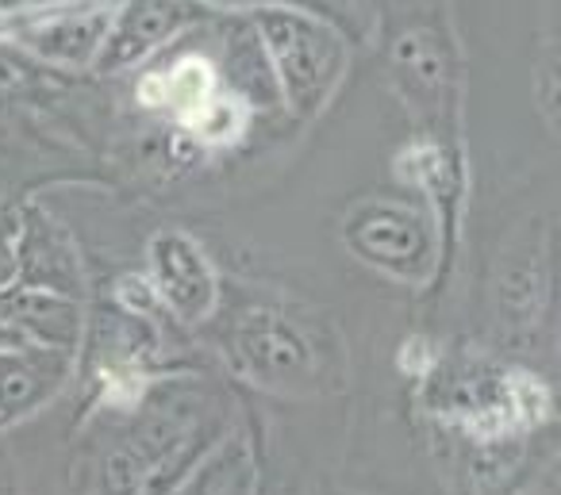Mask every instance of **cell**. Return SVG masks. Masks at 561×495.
<instances>
[{
  "label": "cell",
  "instance_id": "603a6c76",
  "mask_svg": "<svg viewBox=\"0 0 561 495\" xmlns=\"http://www.w3.org/2000/svg\"><path fill=\"white\" fill-rule=\"evenodd\" d=\"M558 338H561V326H558Z\"/></svg>",
  "mask_w": 561,
  "mask_h": 495
},
{
  "label": "cell",
  "instance_id": "4fadbf2b",
  "mask_svg": "<svg viewBox=\"0 0 561 495\" xmlns=\"http://www.w3.org/2000/svg\"><path fill=\"white\" fill-rule=\"evenodd\" d=\"M73 372H78L73 354L39 346L0 349V430H12L55 403Z\"/></svg>",
  "mask_w": 561,
  "mask_h": 495
},
{
  "label": "cell",
  "instance_id": "7c38bea8",
  "mask_svg": "<svg viewBox=\"0 0 561 495\" xmlns=\"http://www.w3.org/2000/svg\"><path fill=\"white\" fill-rule=\"evenodd\" d=\"M219 93H224V81H219L208 47L185 39L165 55H158L150 66H142L139 78H135V104L142 112L170 119V127L193 116L196 108H204Z\"/></svg>",
  "mask_w": 561,
  "mask_h": 495
},
{
  "label": "cell",
  "instance_id": "ba28073f",
  "mask_svg": "<svg viewBox=\"0 0 561 495\" xmlns=\"http://www.w3.org/2000/svg\"><path fill=\"white\" fill-rule=\"evenodd\" d=\"M119 4L124 0H47L35 9L0 12V39L55 70H96Z\"/></svg>",
  "mask_w": 561,
  "mask_h": 495
},
{
  "label": "cell",
  "instance_id": "44dd1931",
  "mask_svg": "<svg viewBox=\"0 0 561 495\" xmlns=\"http://www.w3.org/2000/svg\"><path fill=\"white\" fill-rule=\"evenodd\" d=\"M32 58H24L20 50H0V104L9 96H20L27 85H32Z\"/></svg>",
  "mask_w": 561,
  "mask_h": 495
},
{
  "label": "cell",
  "instance_id": "d6986e66",
  "mask_svg": "<svg viewBox=\"0 0 561 495\" xmlns=\"http://www.w3.org/2000/svg\"><path fill=\"white\" fill-rule=\"evenodd\" d=\"M201 4H208L216 16H227V12L247 16V12H254V9H305V12H316V16L331 20L335 27H343L346 39L358 32V24H354V9H358V4H351V0H201Z\"/></svg>",
  "mask_w": 561,
  "mask_h": 495
},
{
  "label": "cell",
  "instance_id": "ac0fdd59",
  "mask_svg": "<svg viewBox=\"0 0 561 495\" xmlns=\"http://www.w3.org/2000/svg\"><path fill=\"white\" fill-rule=\"evenodd\" d=\"M530 93H535V108L542 124L561 135V32L538 47L535 70H530Z\"/></svg>",
  "mask_w": 561,
  "mask_h": 495
},
{
  "label": "cell",
  "instance_id": "5bb4252c",
  "mask_svg": "<svg viewBox=\"0 0 561 495\" xmlns=\"http://www.w3.org/2000/svg\"><path fill=\"white\" fill-rule=\"evenodd\" d=\"M211 43L208 55L219 70V81H224L227 93H234L250 112H273L280 108L277 96V81H273V70L265 62L262 39H257L250 16H239V12H227V16H216L208 24Z\"/></svg>",
  "mask_w": 561,
  "mask_h": 495
},
{
  "label": "cell",
  "instance_id": "9c48e42d",
  "mask_svg": "<svg viewBox=\"0 0 561 495\" xmlns=\"http://www.w3.org/2000/svg\"><path fill=\"white\" fill-rule=\"evenodd\" d=\"M400 185L435 216L443 234V277L450 273L461 242V219L469 200V158L461 135H408L392 158Z\"/></svg>",
  "mask_w": 561,
  "mask_h": 495
},
{
  "label": "cell",
  "instance_id": "2e32d148",
  "mask_svg": "<svg viewBox=\"0 0 561 495\" xmlns=\"http://www.w3.org/2000/svg\"><path fill=\"white\" fill-rule=\"evenodd\" d=\"M0 323H9L27 346L58 349V354H81L89 311L73 296L43 292V288H9L0 296Z\"/></svg>",
  "mask_w": 561,
  "mask_h": 495
},
{
  "label": "cell",
  "instance_id": "8992f818",
  "mask_svg": "<svg viewBox=\"0 0 561 495\" xmlns=\"http://www.w3.org/2000/svg\"><path fill=\"white\" fill-rule=\"evenodd\" d=\"M346 254L377 277L404 288L443 285V234L438 223L412 196H366L343 211L339 223Z\"/></svg>",
  "mask_w": 561,
  "mask_h": 495
},
{
  "label": "cell",
  "instance_id": "6da1fadb",
  "mask_svg": "<svg viewBox=\"0 0 561 495\" xmlns=\"http://www.w3.org/2000/svg\"><path fill=\"white\" fill-rule=\"evenodd\" d=\"M231 426L216 388L188 372H165L96 457L93 495H173Z\"/></svg>",
  "mask_w": 561,
  "mask_h": 495
},
{
  "label": "cell",
  "instance_id": "30bf717a",
  "mask_svg": "<svg viewBox=\"0 0 561 495\" xmlns=\"http://www.w3.org/2000/svg\"><path fill=\"white\" fill-rule=\"evenodd\" d=\"M147 280L154 288L162 311L181 326L193 331L219 315L224 303V277L208 250L178 227H162L147 239Z\"/></svg>",
  "mask_w": 561,
  "mask_h": 495
},
{
  "label": "cell",
  "instance_id": "52a82bcc",
  "mask_svg": "<svg viewBox=\"0 0 561 495\" xmlns=\"http://www.w3.org/2000/svg\"><path fill=\"white\" fill-rule=\"evenodd\" d=\"M558 231L550 219L530 216L507 234L492 269V311L496 326L512 346H535L546 323L561 319V265H558Z\"/></svg>",
  "mask_w": 561,
  "mask_h": 495
},
{
  "label": "cell",
  "instance_id": "ffe728a7",
  "mask_svg": "<svg viewBox=\"0 0 561 495\" xmlns=\"http://www.w3.org/2000/svg\"><path fill=\"white\" fill-rule=\"evenodd\" d=\"M20 239H24V204H0V296L20 285Z\"/></svg>",
  "mask_w": 561,
  "mask_h": 495
},
{
  "label": "cell",
  "instance_id": "3957f363",
  "mask_svg": "<svg viewBox=\"0 0 561 495\" xmlns=\"http://www.w3.org/2000/svg\"><path fill=\"white\" fill-rule=\"evenodd\" d=\"M224 361L234 377L270 395L305 400L331 388L335 342L316 331V319L277 300H250L224 323Z\"/></svg>",
  "mask_w": 561,
  "mask_h": 495
},
{
  "label": "cell",
  "instance_id": "8fae6325",
  "mask_svg": "<svg viewBox=\"0 0 561 495\" xmlns=\"http://www.w3.org/2000/svg\"><path fill=\"white\" fill-rule=\"evenodd\" d=\"M211 20L216 12L201 0H124L96 58V73L142 70Z\"/></svg>",
  "mask_w": 561,
  "mask_h": 495
},
{
  "label": "cell",
  "instance_id": "277c9868",
  "mask_svg": "<svg viewBox=\"0 0 561 495\" xmlns=\"http://www.w3.org/2000/svg\"><path fill=\"white\" fill-rule=\"evenodd\" d=\"M385 70L415 135H461L466 55L446 9L408 16L389 35Z\"/></svg>",
  "mask_w": 561,
  "mask_h": 495
},
{
  "label": "cell",
  "instance_id": "9a60e30c",
  "mask_svg": "<svg viewBox=\"0 0 561 495\" xmlns=\"http://www.w3.org/2000/svg\"><path fill=\"white\" fill-rule=\"evenodd\" d=\"M20 285L43 292L73 296L85 292V265L70 231L39 204H24V239H20Z\"/></svg>",
  "mask_w": 561,
  "mask_h": 495
},
{
  "label": "cell",
  "instance_id": "e0dca14e",
  "mask_svg": "<svg viewBox=\"0 0 561 495\" xmlns=\"http://www.w3.org/2000/svg\"><path fill=\"white\" fill-rule=\"evenodd\" d=\"M262 476H257V453L247 426L234 423L208 453L201 457L193 472L181 480L173 495H257Z\"/></svg>",
  "mask_w": 561,
  "mask_h": 495
},
{
  "label": "cell",
  "instance_id": "7402d4cb",
  "mask_svg": "<svg viewBox=\"0 0 561 495\" xmlns=\"http://www.w3.org/2000/svg\"><path fill=\"white\" fill-rule=\"evenodd\" d=\"M553 464H558V469H553L550 487H546V492H538V495H561V457H558V461H553Z\"/></svg>",
  "mask_w": 561,
  "mask_h": 495
},
{
  "label": "cell",
  "instance_id": "5b68a950",
  "mask_svg": "<svg viewBox=\"0 0 561 495\" xmlns=\"http://www.w3.org/2000/svg\"><path fill=\"white\" fill-rule=\"evenodd\" d=\"M247 16L262 39L280 108L297 124L320 119L351 70L354 47L346 32L305 9H254Z\"/></svg>",
  "mask_w": 561,
  "mask_h": 495
},
{
  "label": "cell",
  "instance_id": "7a4b0ae2",
  "mask_svg": "<svg viewBox=\"0 0 561 495\" xmlns=\"http://www.w3.org/2000/svg\"><path fill=\"white\" fill-rule=\"evenodd\" d=\"M420 380L435 434L458 446L527 441L553 418V392L542 377L481 349L435 357Z\"/></svg>",
  "mask_w": 561,
  "mask_h": 495
}]
</instances>
